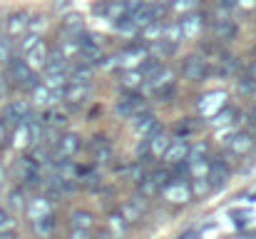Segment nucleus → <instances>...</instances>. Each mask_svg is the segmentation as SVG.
I'll return each mask as SVG.
<instances>
[{"mask_svg":"<svg viewBox=\"0 0 256 239\" xmlns=\"http://www.w3.org/2000/svg\"><path fill=\"white\" fill-rule=\"evenodd\" d=\"M157 92V97H160V102H170L172 97L176 95V87H174V82H167V85H162L160 90H154Z\"/></svg>","mask_w":256,"mask_h":239,"instance_id":"nucleus-42","label":"nucleus"},{"mask_svg":"<svg viewBox=\"0 0 256 239\" xmlns=\"http://www.w3.org/2000/svg\"><path fill=\"white\" fill-rule=\"evenodd\" d=\"M5 219H8V214H5V212H2V209H0V224H2V222H5Z\"/></svg>","mask_w":256,"mask_h":239,"instance_id":"nucleus-56","label":"nucleus"},{"mask_svg":"<svg viewBox=\"0 0 256 239\" xmlns=\"http://www.w3.org/2000/svg\"><path fill=\"white\" fill-rule=\"evenodd\" d=\"M32 232L38 234L40 239H48L52 232H55V219H52V214H48V217H40V219H32Z\"/></svg>","mask_w":256,"mask_h":239,"instance_id":"nucleus-23","label":"nucleus"},{"mask_svg":"<svg viewBox=\"0 0 256 239\" xmlns=\"http://www.w3.org/2000/svg\"><path fill=\"white\" fill-rule=\"evenodd\" d=\"M55 147H58V155H60V157H72V155L80 152L82 140H80L75 132H68V135H60V140H58Z\"/></svg>","mask_w":256,"mask_h":239,"instance_id":"nucleus-13","label":"nucleus"},{"mask_svg":"<svg viewBox=\"0 0 256 239\" xmlns=\"http://www.w3.org/2000/svg\"><path fill=\"white\" fill-rule=\"evenodd\" d=\"M62 33H65V35H72V38H80V35L85 33L82 15H78V13L65 15V20H62Z\"/></svg>","mask_w":256,"mask_h":239,"instance_id":"nucleus-17","label":"nucleus"},{"mask_svg":"<svg viewBox=\"0 0 256 239\" xmlns=\"http://www.w3.org/2000/svg\"><path fill=\"white\" fill-rule=\"evenodd\" d=\"M176 53V43H170V40H154L152 43V55L157 58V60H162V58H172Z\"/></svg>","mask_w":256,"mask_h":239,"instance_id":"nucleus-31","label":"nucleus"},{"mask_svg":"<svg viewBox=\"0 0 256 239\" xmlns=\"http://www.w3.org/2000/svg\"><path fill=\"white\" fill-rule=\"evenodd\" d=\"M97 239H112V234H107V232H104V234H100Z\"/></svg>","mask_w":256,"mask_h":239,"instance_id":"nucleus-58","label":"nucleus"},{"mask_svg":"<svg viewBox=\"0 0 256 239\" xmlns=\"http://www.w3.org/2000/svg\"><path fill=\"white\" fill-rule=\"evenodd\" d=\"M214 35H216L219 40H232V38L236 35L234 20H232V18H216V23H214Z\"/></svg>","mask_w":256,"mask_h":239,"instance_id":"nucleus-19","label":"nucleus"},{"mask_svg":"<svg viewBox=\"0 0 256 239\" xmlns=\"http://www.w3.org/2000/svg\"><path fill=\"white\" fill-rule=\"evenodd\" d=\"M222 107H226V92L224 90H214V92H206L202 100H199V112L212 117L216 115Z\"/></svg>","mask_w":256,"mask_h":239,"instance_id":"nucleus-8","label":"nucleus"},{"mask_svg":"<svg viewBox=\"0 0 256 239\" xmlns=\"http://www.w3.org/2000/svg\"><path fill=\"white\" fill-rule=\"evenodd\" d=\"M162 38L170 40V43H182V40H184V38H182V28H179V20L162 25Z\"/></svg>","mask_w":256,"mask_h":239,"instance_id":"nucleus-36","label":"nucleus"},{"mask_svg":"<svg viewBox=\"0 0 256 239\" xmlns=\"http://www.w3.org/2000/svg\"><path fill=\"white\" fill-rule=\"evenodd\" d=\"M229 177H232V172H229V167H226L224 159H214V162H209L206 182H209V189H212V192H219L222 187H226Z\"/></svg>","mask_w":256,"mask_h":239,"instance_id":"nucleus-5","label":"nucleus"},{"mask_svg":"<svg viewBox=\"0 0 256 239\" xmlns=\"http://www.w3.org/2000/svg\"><path fill=\"white\" fill-rule=\"evenodd\" d=\"M92 155H94L97 162H110V159H112V145L104 142V140H97V142L92 145Z\"/></svg>","mask_w":256,"mask_h":239,"instance_id":"nucleus-34","label":"nucleus"},{"mask_svg":"<svg viewBox=\"0 0 256 239\" xmlns=\"http://www.w3.org/2000/svg\"><path fill=\"white\" fill-rule=\"evenodd\" d=\"M68 5H72V0H58V8H60V10L68 8Z\"/></svg>","mask_w":256,"mask_h":239,"instance_id":"nucleus-54","label":"nucleus"},{"mask_svg":"<svg viewBox=\"0 0 256 239\" xmlns=\"http://www.w3.org/2000/svg\"><path fill=\"white\" fill-rule=\"evenodd\" d=\"M60 53H62V58L65 60H72V58H78L80 55V38H72V35H68L62 43H60V48H58Z\"/></svg>","mask_w":256,"mask_h":239,"instance_id":"nucleus-29","label":"nucleus"},{"mask_svg":"<svg viewBox=\"0 0 256 239\" xmlns=\"http://www.w3.org/2000/svg\"><path fill=\"white\" fill-rule=\"evenodd\" d=\"M254 147H256V137L249 135V132H234V135L229 137V152L236 155V157L249 155Z\"/></svg>","mask_w":256,"mask_h":239,"instance_id":"nucleus-9","label":"nucleus"},{"mask_svg":"<svg viewBox=\"0 0 256 239\" xmlns=\"http://www.w3.org/2000/svg\"><path fill=\"white\" fill-rule=\"evenodd\" d=\"M142 85H144V75H142L140 68H132V70H124V73H122V87L137 90V87H142Z\"/></svg>","mask_w":256,"mask_h":239,"instance_id":"nucleus-27","label":"nucleus"},{"mask_svg":"<svg viewBox=\"0 0 256 239\" xmlns=\"http://www.w3.org/2000/svg\"><path fill=\"white\" fill-rule=\"evenodd\" d=\"M38 43H40V35H35V33H28V35L22 38V43H20V53L25 55V53H28L30 48H35Z\"/></svg>","mask_w":256,"mask_h":239,"instance_id":"nucleus-43","label":"nucleus"},{"mask_svg":"<svg viewBox=\"0 0 256 239\" xmlns=\"http://www.w3.org/2000/svg\"><path fill=\"white\" fill-rule=\"evenodd\" d=\"M107 229H110L112 239H124V234H127V222L122 219V214H120V212L107 217Z\"/></svg>","mask_w":256,"mask_h":239,"instance_id":"nucleus-25","label":"nucleus"},{"mask_svg":"<svg viewBox=\"0 0 256 239\" xmlns=\"http://www.w3.org/2000/svg\"><path fill=\"white\" fill-rule=\"evenodd\" d=\"M162 25H164V23H160V20H152V23H147L144 28H140L137 33L142 35V40H147V43H154V40H162Z\"/></svg>","mask_w":256,"mask_h":239,"instance_id":"nucleus-28","label":"nucleus"},{"mask_svg":"<svg viewBox=\"0 0 256 239\" xmlns=\"http://www.w3.org/2000/svg\"><path fill=\"white\" fill-rule=\"evenodd\" d=\"M42 85L50 90H60L68 85V73H45L42 75Z\"/></svg>","mask_w":256,"mask_h":239,"instance_id":"nucleus-33","label":"nucleus"},{"mask_svg":"<svg viewBox=\"0 0 256 239\" xmlns=\"http://www.w3.org/2000/svg\"><path fill=\"white\" fill-rule=\"evenodd\" d=\"M32 107H45V105H50V90L42 85V82H38V85H32L30 87V100H28Z\"/></svg>","mask_w":256,"mask_h":239,"instance_id":"nucleus-20","label":"nucleus"},{"mask_svg":"<svg viewBox=\"0 0 256 239\" xmlns=\"http://www.w3.org/2000/svg\"><path fill=\"white\" fill-rule=\"evenodd\" d=\"M48 157H50V147L45 145V147H35L30 159H35V162H48Z\"/></svg>","mask_w":256,"mask_h":239,"instance_id":"nucleus-47","label":"nucleus"},{"mask_svg":"<svg viewBox=\"0 0 256 239\" xmlns=\"http://www.w3.org/2000/svg\"><path fill=\"white\" fill-rule=\"evenodd\" d=\"M48 25H50V23H48L45 15H38V18H30V20H28V30L35 33V35H42V33L48 30Z\"/></svg>","mask_w":256,"mask_h":239,"instance_id":"nucleus-38","label":"nucleus"},{"mask_svg":"<svg viewBox=\"0 0 256 239\" xmlns=\"http://www.w3.org/2000/svg\"><path fill=\"white\" fill-rule=\"evenodd\" d=\"M87 95H90V85H65L62 100H68V105H72V107H80L87 100Z\"/></svg>","mask_w":256,"mask_h":239,"instance_id":"nucleus-16","label":"nucleus"},{"mask_svg":"<svg viewBox=\"0 0 256 239\" xmlns=\"http://www.w3.org/2000/svg\"><path fill=\"white\" fill-rule=\"evenodd\" d=\"M130 177H132V179H134L137 184H140V182L144 179V167H142V162H134V164L130 167Z\"/></svg>","mask_w":256,"mask_h":239,"instance_id":"nucleus-46","label":"nucleus"},{"mask_svg":"<svg viewBox=\"0 0 256 239\" xmlns=\"http://www.w3.org/2000/svg\"><path fill=\"white\" fill-rule=\"evenodd\" d=\"M229 117H234V110L222 107L216 115H212V125H214V127H222V125H226V122H229Z\"/></svg>","mask_w":256,"mask_h":239,"instance_id":"nucleus-41","label":"nucleus"},{"mask_svg":"<svg viewBox=\"0 0 256 239\" xmlns=\"http://www.w3.org/2000/svg\"><path fill=\"white\" fill-rule=\"evenodd\" d=\"M22 212H28V217H30V222L32 219H40V217H48V214H52V202H50V197H32V199H28L25 202V209Z\"/></svg>","mask_w":256,"mask_h":239,"instance_id":"nucleus-11","label":"nucleus"},{"mask_svg":"<svg viewBox=\"0 0 256 239\" xmlns=\"http://www.w3.org/2000/svg\"><path fill=\"white\" fill-rule=\"evenodd\" d=\"M10 142H12V147H15V150H22L25 145H30V135H28V122H18V125H15Z\"/></svg>","mask_w":256,"mask_h":239,"instance_id":"nucleus-30","label":"nucleus"},{"mask_svg":"<svg viewBox=\"0 0 256 239\" xmlns=\"http://www.w3.org/2000/svg\"><path fill=\"white\" fill-rule=\"evenodd\" d=\"M196 237H199L196 232H186V234H184V237H182V239H196Z\"/></svg>","mask_w":256,"mask_h":239,"instance_id":"nucleus-55","label":"nucleus"},{"mask_svg":"<svg viewBox=\"0 0 256 239\" xmlns=\"http://www.w3.org/2000/svg\"><path fill=\"white\" fill-rule=\"evenodd\" d=\"M52 174L55 177H60V179H75L78 177V167H75V162H70V159H58L55 164H52Z\"/></svg>","mask_w":256,"mask_h":239,"instance_id":"nucleus-21","label":"nucleus"},{"mask_svg":"<svg viewBox=\"0 0 256 239\" xmlns=\"http://www.w3.org/2000/svg\"><path fill=\"white\" fill-rule=\"evenodd\" d=\"M160 192L164 194V199L172 202V204H186L189 199H194L192 197V189H189V179H174L172 177Z\"/></svg>","mask_w":256,"mask_h":239,"instance_id":"nucleus-2","label":"nucleus"},{"mask_svg":"<svg viewBox=\"0 0 256 239\" xmlns=\"http://www.w3.org/2000/svg\"><path fill=\"white\" fill-rule=\"evenodd\" d=\"M80 174L85 177V184H87V187H97V184H100V177H97L94 172H90V169H80Z\"/></svg>","mask_w":256,"mask_h":239,"instance_id":"nucleus-49","label":"nucleus"},{"mask_svg":"<svg viewBox=\"0 0 256 239\" xmlns=\"http://www.w3.org/2000/svg\"><path fill=\"white\" fill-rule=\"evenodd\" d=\"M28 20H30V15L28 13H12L8 20H5V35L8 38H18V35H22L25 30H28Z\"/></svg>","mask_w":256,"mask_h":239,"instance_id":"nucleus-14","label":"nucleus"},{"mask_svg":"<svg viewBox=\"0 0 256 239\" xmlns=\"http://www.w3.org/2000/svg\"><path fill=\"white\" fill-rule=\"evenodd\" d=\"M48 53H50V48L40 40L35 48H30V50L25 53V63H28L32 70H42V68H45V63H48Z\"/></svg>","mask_w":256,"mask_h":239,"instance_id":"nucleus-15","label":"nucleus"},{"mask_svg":"<svg viewBox=\"0 0 256 239\" xmlns=\"http://www.w3.org/2000/svg\"><path fill=\"white\" fill-rule=\"evenodd\" d=\"M196 3H199V0H174L170 8L172 10H179V13H189V10H194Z\"/></svg>","mask_w":256,"mask_h":239,"instance_id":"nucleus-45","label":"nucleus"},{"mask_svg":"<svg viewBox=\"0 0 256 239\" xmlns=\"http://www.w3.org/2000/svg\"><path fill=\"white\" fill-rule=\"evenodd\" d=\"M236 3V8H242V10H256V0H234Z\"/></svg>","mask_w":256,"mask_h":239,"instance_id":"nucleus-50","label":"nucleus"},{"mask_svg":"<svg viewBox=\"0 0 256 239\" xmlns=\"http://www.w3.org/2000/svg\"><path fill=\"white\" fill-rule=\"evenodd\" d=\"M2 179H5V169H2V164H0V184H2Z\"/></svg>","mask_w":256,"mask_h":239,"instance_id":"nucleus-57","label":"nucleus"},{"mask_svg":"<svg viewBox=\"0 0 256 239\" xmlns=\"http://www.w3.org/2000/svg\"><path fill=\"white\" fill-rule=\"evenodd\" d=\"M132 120V127H134V132L140 135V137H150V135H154V132H160L162 127L157 125V120H154V115H150V112H137L134 117H130Z\"/></svg>","mask_w":256,"mask_h":239,"instance_id":"nucleus-10","label":"nucleus"},{"mask_svg":"<svg viewBox=\"0 0 256 239\" xmlns=\"http://www.w3.org/2000/svg\"><path fill=\"white\" fill-rule=\"evenodd\" d=\"M68 112H62V110H50L48 115H45V122L42 125H50V127H55V130H65L68 127Z\"/></svg>","mask_w":256,"mask_h":239,"instance_id":"nucleus-32","label":"nucleus"},{"mask_svg":"<svg viewBox=\"0 0 256 239\" xmlns=\"http://www.w3.org/2000/svg\"><path fill=\"white\" fill-rule=\"evenodd\" d=\"M15 58V48H12V40L8 35H0V65H8L10 60Z\"/></svg>","mask_w":256,"mask_h":239,"instance_id":"nucleus-35","label":"nucleus"},{"mask_svg":"<svg viewBox=\"0 0 256 239\" xmlns=\"http://www.w3.org/2000/svg\"><path fill=\"white\" fill-rule=\"evenodd\" d=\"M142 3H144V0H124V5H127V10H130V13H132V10H137ZM130 13H127V15H130Z\"/></svg>","mask_w":256,"mask_h":239,"instance_id":"nucleus-52","label":"nucleus"},{"mask_svg":"<svg viewBox=\"0 0 256 239\" xmlns=\"http://www.w3.org/2000/svg\"><path fill=\"white\" fill-rule=\"evenodd\" d=\"M58 140H60V130L45 125V127H42V142H45L48 147H52V145H58Z\"/></svg>","mask_w":256,"mask_h":239,"instance_id":"nucleus-40","label":"nucleus"},{"mask_svg":"<svg viewBox=\"0 0 256 239\" xmlns=\"http://www.w3.org/2000/svg\"><path fill=\"white\" fill-rule=\"evenodd\" d=\"M68 239H90V234H87V229H72Z\"/></svg>","mask_w":256,"mask_h":239,"instance_id":"nucleus-51","label":"nucleus"},{"mask_svg":"<svg viewBox=\"0 0 256 239\" xmlns=\"http://www.w3.org/2000/svg\"><path fill=\"white\" fill-rule=\"evenodd\" d=\"M239 90H242L244 95L254 92V90H256V80L254 78H242V80H239Z\"/></svg>","mask_w":256,"mask_h":239,"instance_id":"nucleus-48","label":"nucleus"},{"mask_svg":"<svg viewBox=\"0 0 256 239\" xmlns=\"http://www.w3.org/2000/svg\"><path fill=\"white\" fill-rule=\"evenodd\" d=\"M206 155H209V145L206 142H194V145H189L186 159H206Z\"/></svg>","mask_w":256,"mask_h":239,"instance_id":"nucleus-39","label":"nucleus"},{"mask_svg":"<svg viewBox=\"0 0 256 239\" xmlns=\"http://www.w3.org/2000/svg\"><path fill=\"white\" fill-rule=\"evenodd\" d=\"M160 3H162V5H167V8H170L172 3H174V0H160Z\"/></svg>","mask_w":256,"mask_h":239,"instance_id":"nucleus-59","label":"nucleus"},{"mask_svg":"<svg viewBox=\"0 0 256 239\" xmlns=\"http://www.w3.org/2000/svg\"><path fill=\"white\" fill-rule=\"evenodd\" d=\"M147 48L144 45H130V48H124L120 55H117V63H120V68H124V70H132V68H140L144 60H147Z\"/></svg>","mask_w":256,"mask_h":239,"instance_id":"nucleus-7","label":"nucleus"},{"mask_svg":"<svg viewBox=\"0 0 256 239\" xmlns=\"http://www.w3.org/2000/svg\"><path fill=\"white\" fill-rule=\"evenodd\" d=\"M172 80H174V70L167 68V65H160V70L147 78V87H150V90H160L162 85H167Z\"/></svg>","mask_w":256,"mask_h":239,"instance_id":"nucleus-18","label":"nucleus"},{"mask_svg":"<svg viewBox=\"0 0 256 239\" xmlns=\"http://www.w3.org/2000/svg\"><path fill=\"white\" fill-rule=\"evenodd\" d=\"M70 224H72V229H92L94 227V217L85 212V209H75L72 214H70Z\"/></svg>","mask_w":256,"mask_h":239,"instance_id":"nucleus-22","label":"nucleus"},{"mask_svg":"<svg viewBox=\"0 0 256 239\" xmlns=\"http://www.w3.org/2000/svg\"><path fill=\"white\" fill-rule=\"evenodd\" d=\"M142 110H144V102L140 97H130V100H122L117 105V115H124V117H134Z\"/></svg>","mask_w":256,"mask_h":239,"instance_id":"nucleus-24","label":"nucleus"},{"mask_svg":"<svg viewBox=\"0 0 256 239\" xmlns=\"http://www.w3.org/2000/svg\"><path fill=\"white\" fill-rule=\"evenodd\" d=\"M10 207H12L15 212H22V209H25V202H22V192H20V189H12V192H10Z\"/></svg>","mask_w":256,"mask_h":239,"instance_id":"nucleus-44","label":"nucleus"},{"mask_svg":"<svg viewBox=\"0 0 256 239\" xmlns=\"http://www.w3.org/2000/svg\"><path fill=\"white\" fill-rule=\"evenodd\" d=\"M5 140H8V125H5V122L0 120V145H2Z\"/></svg>","mask_w":256,"mask_h":239,"instance_id":"nucleus-53","label":"nucleus"},{"mask_svg":"<svg viewBox=\"0 0 256 239\" xmlns=\"http://www.w3.org/2000/svg\"><path fill=\"white\" fill-rule=\"evenodd\" d=\"M170 179H172L170 169H154L152 174H147V177L140 182V192H142V197H152V194H157Z\"/></svg>","mask_w":256,"mask_h":239,"instance_id":"nucleus-6","label":"nucleus"},{"mask_svg":"<svg viewBox=\"0 0 256 239\" xmlns=\"http://www.w3.org/2000/svg\"><path fill=\"white\" fill-rule=\"evenodd\" d=\"M8 78L12 80L15 85H20V87H32V85H38L40 80H38V75H35V70L25 63V60H10L8 63Z\"/></svg>","mask_w":256,"mask_h":239,"instance_id":"nucleus-1","label":"nucleus"},{"mask_svg":"<svg viewBox=\"0 0 256 239\" xmlns=\"http://www.w3.org/2000/svg\"><path fill=\"white\" fill-rule=\"evenodd\" d=\"M206 73H209V65L202 55H186L184 58V63H182V78L184 80L199 82V80L206 78Z\"/></svg>","mask_w":256,"mask_h":239,"instance_id":"nucleus-4","label":"nucleus"},{"mask_svg":"<svg viewBox=\"0 0 256 239\" xmlns=\"http://www.w3.org/2000/svg\"><path fill=\"white\" fill-rule=\"evenodd\" d=\"M92 82V68L90 65H80L72 73H68V85H90Z\"/></svg>","mask_w":256,"mask_h":239,"instance_id":"nucleus-26","label":"nucleus"},{"mask_svg":"<svg viewBox=\"0 0 256 239\" xmlns=\"http://www.w3.org/2000/svg\"><path fill=\"white\" fill-rule=\"evenodd\" d=\"M204 25H206V18H204V13L189 10V13H186V15L179 20L182 38H184V40H194V38H199V35H202V30H204Z\"/></svg>","mask_w":256,"mask_h":239,"instance_id":"nucleus-3","label":"nucleus"},{"mask_svg":"<svg viewBox=\"0 0 256 239\" xmlns=\"http://www.w3.org/2000/svg\"><path fill=\"white\" fill-rule=\"evenodd\" d=\"M186 155H189V142L186 140H170V145L164 147L162 157L167 159L170 164H179V162H186Z\"/></svg>","mask_w":256,"mask_h":239,"instance_id":"nucleus-12","label":"nucleus"},{"mask_svg":"<svg viewBox=\"0 0 256 239\" xmlns=\"http://www.w3.org/2000/svg\"><path fill=\"white\" fill-rule=\"evenodd\" d=\"M189 189H192V197H204L206 192H212V189H209V182H206V177H192V182H189Z\"/></svg>","mask_w":256,"mask_h":239,"instance_id":"nucleus-37","label":"nucleus"}]
</instances>
